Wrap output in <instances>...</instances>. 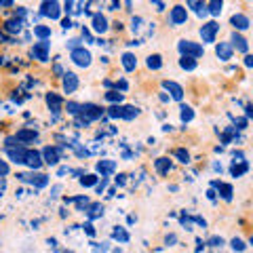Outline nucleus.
I'll return each instance as SVG.
<instances>
[{"label": "nucleus", "instance_id": "f257e3e1", "mask_svg": "<svg viewBox=\"0 0 253 253\" xmlns=\"http://www.w3.org/2000/svg\"><path fill=\"white\" fill-rule=\"evenodd\" d=\"M177 49H179V53H181V57H192V59L201 57V55L205 53L203 46H201L199 42H192V41H179Z\"/></svg>", "mask_w": 253, "mask_h": 253}, {"label": "nucleus", "instance_id": "f03ea898", "mask_svg": "<svg viewBox=\"0 0 253 253\" xmlns=\"http://www.w3.org/2000/svg\"><path fill=\"white\" fill-rule=\"evenodd\" d=\"M70 57H72V61L76 63V66H81V68H89L91 66V53L86 51V49H83V46L74 49Z\"/></svg>", "mask_w": 253, "mask_h": 253}, {"label": "nucleus", "instance_id": "7ed1b4c3", "mask_svg": "<svg viewBox=\"0 0 253 253\" xmlns=\"http://www.w3.org/2000/svg\"><path fill=\"white\" fill-rule=\"evenodd\" d=\"M217 30H219V26H217L215 21L205 23V26L201 28V38H203V42H215V34H217Z\"/></svg>", "mask_w": 253, "mask_h": 253}, {"label": "nucleus", "instance_id": "20e7f679", "mask_svg": "<svg viewBox=\"0 0 253 253\" xmlns=\"http://www.w3.org/2000/svg\"><path fill=\"white\" fill-rule=\"evenodd\" d=\"M81 114L84 116V123H91V121H95V118H99L101 114H104V110L93 106V104H84V106H81Z\"/></svg>", "mask_w": 253, "mask_h": 253}, {"label": "nucleus", "instance_id": "39448f33", "mask_svg": "<svg viewBox=\"0 0 253 253\" xmlns=\"http://www.w3.org/2000/svg\"><path fill=\"white\" fill-rule=\"evenodd\" d=\"M32 55H34V59H38V61H46L49 59V42L46 41L36 42L34 49H32Z\"/></svg>", "mask_w": 253, "mask_h": 253}, {"label": "nucleus", "instance_id": "423d86ee", "mask_svg": "<svg viewBox=\"0 0 253 253\" xmlns=\"http://www.w3.org/2000/svg\"><path fill=\"white\" fill-rule=\"evenodd\" d=\"M169 19H171V23H175V26H179V23H186V19H188L186 6H181V4L173 6V9H171V15H169Z\"/></svg>", "mask_w": 253, "mask_h": 253}, {"label": "nucleus", "instance_id": "0eeeda50", "mask_svg": "<svg viewBox=\"0 0 253 253\" xmlns=\"http://www.w3.org/2000/svg\"><path fill=\"white\" fill-rule=\"evenodd\" d=\"M6 154H9V158L13 163H17V165H21V163H26V154H28V150L26 148H21V146H17V148H6Z\"/></svg>", "mask_w": 253, "mask_h": 253}, {"label": "nucleus", "instance_id": "6e6552de", "mask_svg": "<svg viewBox=\"0 0 253 253\" xmlns=\"http://www.w3.org/2000/svg\"><path fill=\"white\" fill-rule=\"evenodd\" d=\"M26 165H28L30 169H41L42 167V156H41V152H36V150H28Z\"/></svg>", "mask_w": 253, "mask_h": 253}, {"label": "nucleus", "instance_id": "1a4fd4ad", "mask_svg": "<svg viewBox=\"0 0 253 253\" xmlns=\"http://www.w3.org/2000/svg\"><path fill=\"white\" fill-rule=\"evenodd\" d=\"M78 89V76L72 72H66L63 74V91L66 93H74Z\"/></svg>", "mask_w": 253, "mask_h": 253}, {"label": "nucleus", "instance_id": "9d476101", "mask_svg": "<svg viewBox=\"0 0 253 253\" xmlns=\"http://www.w3.org/2000/svg\"><path fill=\"white\" fill-rule=\"evenodd\" d=\"M163 86L171 93V97H173V99L181 101V97H184V89H181V86H179L177 83H173V81H165V83H163Z\"/></svg>", "mask_w": 253, "mask_h": 253}, {"label": "nucleus", "instance_id": "9b49d317", "mask_svg": "<svg viewBox=\"0 0 253 253\" xmlns=\"http://www.w3.org/2000/svg\"><path fill=\"white\" fill-rule=\"evenodd\" d=\"M42 158H44L46 165H57V163H59V150L46 146V148L42 150Z\"/></svg>", "mask_w": 253, "mask_h": 253}, {"label": "nucleus", "instance_id": "f8f14e48", "mask_svg": "<svg viewBox=\"0 0 253 253\" xmlns=\"http://www.w3.org/2000/svg\"><path fill=\"white\" fill-rule=\"evenodd\" d=\"M41 13L42 15H49L51 19H59V15H61L57 2H42V11Z\"/></svg>", "mask_w": 253, "mask_h": 253}, {"label": "nucleus", "instance_id": "ddd939ff", "mask_svg": "<svg viewBox=\"0 0 253 253\" xmlns=\"http://www.w3.org/2000/svg\"><path fill=\"white\" fill-rule=\"evenodd\" d=\"M215 53H217V57L221 59V61H228L232 57V46L228 44V42H219L217 46H215Z\"/></svg>", "mask_w": 253, "mask_h": 253}, {"label": "nucleus", "instance_id": "4468645a", "mask_svg": "<svg viewBox=\"0 0 253 253\" xmlns=\"http://www.w3.org/2000/svg\"><path fill=\"white\" fill-rule=\"evenodd\" d=\"M230 41H232V44H230V46H236V51H241V53H247V51H249L247 41H245V38L239 34V32H234Z\"/></svg>", "mask_w": 253, "mask_h": 253}, {"label": "nucleus", "instance_id": "2eb2a0df", "mask_svg": "<svg viewBox=\"0 0 253 253\" xmlns=\"http://www.w3.org/2000/svg\"><path fill=\"white\" fill-rule=\"evenodd\" d=\"M123 68L126 70V72H133V70L137 68V59L133 53H125L123 55Z\"/></svg>", "mask_w": 253, "mask_h": 253}, {"label": "nucleus", "instance_id": "dca6fc26", "mask_svg": "<svg viewBox=\"0 0 253 253\" xmlns=\"http://www.w3.org/2000/svg\"><path fill=\"white\" fill-rule=\"evenodd\" d=\"M93 30L101 32V34L108 30V19L104 17V15H93Z\"/></svg>", "mask_w": 253, "mask_h": 253}, {"label": "nucleus", "instance_id": "f3484780", "mask_svg": "<svg viewBox=\"0 0 253 253\" xmlns=\"http://www.w3.org/2000/svg\"><path fill=\"white\" fill-rule=\"evenodd\" d=\"M46 104H49V108L53 110L55 114H57L59 110H61V97H59L57 93H49V95H46Z\"/></svg>", "mask_w": 253, "mask_h": 253}, {"label": "nucleus", "instance_id": "a211bd4d", "mask_svg": "<svg viewBox=\"0 0 253 253\" xmlns=\"http://www.w3.org/2000/svg\"><path fill=\"white\" fill-rule=\"evenodd\" d=\"M230 21H232V26H234L236 30H247V28H249V19L245 17V15H241V13H239V15H232Z\"/></svg>", "mask_w": 253, "mask_h": 253}, {"label": "nucleus", "instance_id": "6ab92c4d", "mask_svg": "<svg viewBox=\"0 0 253 253\" xmlns=\"http://www.w3.org/2000/svg\"><path fill=\"white\" fill-rule=\"evenodd\" d=\"M116 169V163L114 161H99L97 163V171L101 175H108V173H112Z\"/></svg>", "mask_w": 253, "mask_h": 253}, {"label": "nucleus", "instance_id": "aec40b11", "mask_svg": "<svg viewBox=\"0 0 253 253\" xmlns=\"http://www.w3.org/2000/svg\"><path fill=\"white\" fill-rule=\"evenodd\" d=\"M154 167H156L158 173H163L165 175V173H169V169H171V161L169 158H158V161L154 163Z\"/></svg>", "mask_w": 253, "mask_h": 253}, {"label": "nucleus", "instance_id": "412c9836", "mask_svg": "<svg viewBox=\"0 0 253 253\" xmlns=\"http://www.w3.org/2000/svg\"><path fill=\"white\" fill-rule=\"evenodd\" d=\"M34 137H36V133L28 131V129H21V131H17V135H15L17 141H34Z\"/></svg>", "mask_w": 253, "mask_h": 253}, {"label": "nucleus", "instance_id": "4be33fe9", "mask_svg": "<svg viewBox=\"0 0 253 253\" xmlns=\"http://www.w3.org/2000/svg\"><path fill=\"white\" fill-rule=\"evenodd\" d=\"M139 114V110L135 108V106H125L123 108V116L121 118H125V121H133V118H135Z\"/></svg>", "mask_w": 253, "mask_h": 253}, {"label": "nucleus", "instance_id": "5701e85b", "mask_svg": "<svg viewBox=\"0 0 253 253\" xmlns=\"http://www.w3.org/2000/svg\"><path fill=\"white\" fill-rule=\"evenodd\" d=\"M26 179H30L36 188H44L46 184H49V177H46V175H41V173H38V175H32V177H26Z\"/></svg>", "mask_w": 253, "mask_h": 253}, {"label": "nucleus", "instance_id": "b1692460", "mask_svg": "<svg viewBox=\"0 0 253 253\" xmlns=\"http://www.w3.org/2000/svg\"><path fill=\"white\" fill-rule=\"evenodd\" d=\"M34 34L41 38V41H46V38L51 36V28L49 26H36L34 28Z\"/></svg>", "mask_w": 253, "mask_h": 253}, {"label": "nucleus", "instance_id": "393cba45", "mask_svg": "<svg viewBox=\"0 0 253 253\" xmlns=\"http://www.w3.org/2000/svg\"><path fill=\"white\" fill-rule=\"evenodd\" d=\"M146 63H148L150 70H158V68L163 66V57H161V55H150Z\"/></svg>", "mask_w": 253, "mask_h": 253}, {"label": "nucleus", "instance_id": "a878e982", "mask_svg": "<svg viewBox=\"0 0 253 253\" xmlns=\"http://www.w3.org/2000/svg\"><path fill=\"white\" fill-rule=\"evenodd\" d=\"M179 68L181 70H194L196 68V59H192V57H181L179 59Z\"/></svg>", "mask_w": 253, "mask_h": 253}, {"label": "nucleus", "instance_id": "bb28decb", "mask_svg": "<svg viewBox=\"0 0 253 253\" xmlns=\"http://www.w3.org/2000/svg\"><path fill=\"white\" fill-rule=\"evenodd\" d=\"M192 116H194V110L192 108H190V106H181V121L190 123V121H192Z\"/></svg>", "mask_w": 253, "mask_h": 253}, {"label": "nucleus", "instance_id": "cd10ccee", "mask_svg": "<svg viewBox=\"0 0 253 253\" xmlns=\"http://www.w3.org/2000/svg\"><path fill=\"white\" fill-rule=\"evenodd\" d=\"M112 236H114L116 241H121V243H126V241H129V232H126V230H123V228H116Z\"/></svg>", "mask_w": 253, "mask_h": 253}, {"label": "nucleus", "instance_id": "c85d7f7f", "mask_svg": "<svg viewBox=\"0 0 253 253\" xmlns=\"http://www.w3.org/2000/svg\"><path fill=\"white\" fill-rule=\"evenodd\" d=\"M221 6H224V2L215 0V2H209V4H207V9H209L211 15H219V13H221Z\"/></svg>", "mask_w": 253, "mask_h": 253}, {"label": "nucleus", "instance_id": "c756f323", "mask_svg": "<svg viewBox=\"0 0 253 253\" xmlns=\"http://www.w3.org/2000/svg\"><path fill=\"white\" fill-rule=\"evenodd\" d=\"M6 30H9V32H21V19L6 21Z\"/></svg>", "mask_w": 253, "mask_h": 253}, {"label": "nucleus", "instance_id": "7c9ffc66", "mask_svg": "<svg viewBox=\"0 0 253 253\" xmlns=\"http://www.w3.org/2000/svg\"><path fill=\"white\" fill-rule=\"evenodd\" d=\"M247 169H249V165H247V163H245V161H243V163L239 165V167H236V165H234V167H232V175H234V177H239V175H243V173H245V171H247Z\"/></svg>", "mask_w": 253, "mask_h": 253}, {"label": "nucleus", "instance_id": "2f4dec72", "mask_svg": "<svg viewBox=\"0 0 253 253\" xmlns=\"http://www.w3.org/2000/svg\"><path fill=\"white\" fill-rule=\"evenodd\" d=\"M106 99L112 101V104H116V101H123V93H118V91H108V93H106Z\"/></svg>", "mask_w": 253, "mask_h": 253}, {"label": "nucleus", "instance_id": "473e14b6", "mask_svg": "<svg viewBox=\"0 0 253 253\" xmlns=\"http://www.w3.org/2000/svg\"><path fill=\"white\" fill-rule=\"evenodd\" d=\"M219 190H221V196H224L226 201H230V199H232V186H228V184H219Z\"/></svg>", "mask_w": 253, "mask_h": 253}, {"label": "nucleus", "instance_id": "72a5a7b5", "mask_svg": "<svg viewBox=\"0 0 253 253\" xmlns=\"http://www.w3.org/2000/svg\"><path fill=\"white\" fill-rule=\"evenodd\" d=\"M175 156L179 158V163H190V154L186 152L184 148H177V150H175Z\"/></svg>", "mask_w": 253, "mask_h": 253}, {"label": "nucleus", "instance_id": "f704fd0d", "mask_svg": "<svg viewBox=\"0 0 253 253\" xmlns=\"http://www.w3.org/2000/svg\"><path fill=\"white\" fill-rule=\"evenodd\" d=\"M108 116H112V118H121L123 116V108L121 106H112L108 110Z\"/></svg>", "mask_w": 253, "mask_h": 253}, {"label": "nucleus", "instance_id": "c9c22d12", "mask_svg": "<svg viewBox=\"0 0 253 253\" xmlns=\"http://www.w3.org/2000/svg\"><path fill=\"white\" fill-rule=\"evenodd\" d=\"M68 112L72 114V116H78V114H81V104H74V101H70V104H68Z\"/></svg>", "mask_w": 253, "mask_h": 253}, {"label": "nucleus", "instance_id": "e433bc0d", "mask_svg": "<svg viewBox=\"0 0 253 253\" xmlns=\"http://www.w3.org/2000/svg\"><path fill=\"white\" fill-rule=\"evenodd\" d=\"M230 245H232V249H234V251H243L245 247H247L243 239H232V243H230Z\"/></svg>", "mask_w": 253, "mask_h": 253}, {"label": "nucleus", "instance_id": "4c0bfd02", "mask_svg": "<svg viewBox=\"0 0 253 253\" xmlns=\"http://www.w3.org/2000/svg\"><path fill=\"white\" fill-rule=\"evenodd\" d=\"M95 181H97V177H95V175H84V177L81 179V184L89 188V186H95Z\"/></svg>", "mask_w": 253, "mask_h": 253}, {"label": "nucleus", "instance_id": "58836bf2", "mask_svg": "<svg viewBox=\"0 0 253 253\" xmlns=\"http://www.w3.org/2000/svg\"><path fill=\"white\" fill-rule=\"evenodd\" d=\"M209 245H211V247H221V245H224V241H221L219 236H213V239L209 241Z\"/></svg>", "mask_w": 253, "mask_h": 253}, {"label": "nucleus", "instance_id": "ea45409f", "mask_svg": "<svg viewBox=\"0 0 253 253\" xmlns=\"http://www.w3.org/2000/svg\"><path fill=\"white\" fill-rule=\"evenodd\" d=\"M6 173H9V165L0 161V175H6Z\"/></svg>", "mask_w": 253, "mask_h": 253}, {"label": "nucleus", "instance_id": "a19ab883", "mask_svg": "<svg viewBox=\"0 0 253 253\" xmlns=\"http://www.w3.org/2000/svg\"><path fill=\"white\" fill-rule=\"evenodd\" d=\"M78 42H81V41H78V38H74V41H70V42H68V46L74 51V49H78Z\"/></svg>", "mask_w": 253, "mask_h": 253}, {"label": "nucleus", "instance_id": "79ce46f5", "mask_svg": "<svg viewBox=\"0 0 253 253\" xmlns=\"http://www.w3.org/2000/svg\"><path fill=\"white\" fill-rule=\"evenodd\" d=\"M245 66H247V68L253 66V57H251V55H245Z\"/></svg>", "mask_w": 253, "mask_h": 253}, {"label": "nucleus", "instance_id": "37998d69", "mask_svg": "<svg viewBox=\"0 0 253 253\" xmlns=\"http://www.w3.org/2000/svg\"><path fill=\"white\" fill-rule=\"evenodd\" d=\"M175 241H177L175 234H169V236H167V245H169V243H175Z\"/></svg>", "mask_w": 253, "mask_h": 253}, {"label": "nucleus", "instance_id": "c03bdc74", "mask_svg": "<svg viewBox=\"0 0 253 253\" xmlns=\"http://www.w3.org/2000/svg\"><path fill=\"white\" fill-rule=\"evenodd\" d=\"M72 6H74V2H66V4H63V9L70 13V11H72Z\"/></svg>", "mask_w": 253, "mask_h": 253}, {"label": "nucleus", "instance_id": "a18cd8bd", "mask_svg": "<svg viewBox=\"0 0 253 253\" xmlns=\"http://www.w3.org/2000/svg\"><path fill=\"white\" fill-rule=\"evenodd\" d=\"M106 184H108V179H101V184L97 186V190H99V192H101V190H104V188H106Z\"/></svg>", "mask_w": 253, "mask_h": 253}, {"label": "nucleus", "instance_id": "49530a36", "mask_svg": "<svg viewBox=\"0 0 253 253\" xmlns=\"http://www.w3.org/2000/svg\"><path fill=\"white\" fill-rule=\"evenodd\" d=\"M63 28H66V30L72 28V21H70V19H63Z\"/></svg>", "mask_w": 253, "mask_h": 253}, {"label": "nucleus", "instance_id": "de8ad7c7", "mask_svg": "<svg viewBox=\"0 0 253 253\" xmlns=\"http://www.w3.org/2000/svg\"><path fill=\"white\" fill-rule=\"evenodd\" d=\"M0 6H13V2H11V0H2V2H0Z\"/></svg>", "mask_w": 253, "mask_h": 253}, {"label": "nucleus", "instance_id": "09e8293b", "mask_svg": "<svg viewBox=\"0 0 253 253\" xmlns=\"http://www.w3.org/2000/svg\"><path fill=\"white\" fill-rule=\"evenodd\" d=\"M154 6H156V11H163V9H165L163 2H154Z\"/></svg>", "mask_w": 253, "mask_h": 253}, {"label": "nucleus", "instance_id": "8fccbe9b", "mask_svg": "<svg viewBox=\"0 0 253 253\" xmlns=\"http://www.w3.org/2000/svg\"><path fill=\"white\" fill-rule=\"evenodd\" d=\"M125 177H126V175H118V177H116V181L123 186V184H125Z\"/></svg>", "mask_w": 253, "mask_h": 253}]
</instances>
